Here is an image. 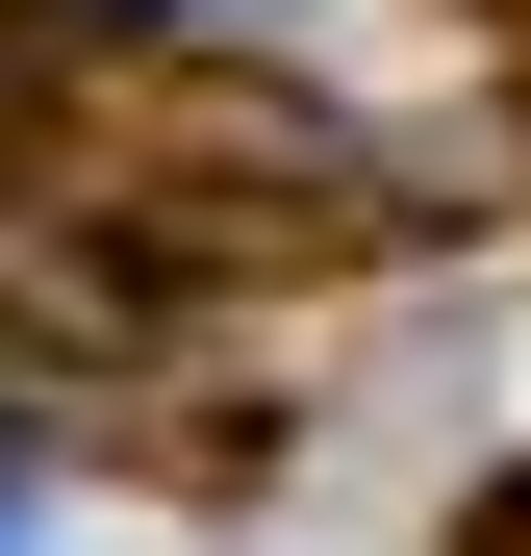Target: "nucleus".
Instances as JSON below:
<instances>
[{
    "instance_id": "obj_1",
    "label": "nucleus",
    "mask_w": 531,
    "mask_h": 556,
    "mask_svg": "<svg viewBox=\"0 0 531 556\" xmlns=\"http://www.w3.org/2000/svg\"><path fill=\"white\" fill-rule=\"evenodd\" d=\"M127 26H279V0H127Z\"/></svg>"
}]
</instances>
